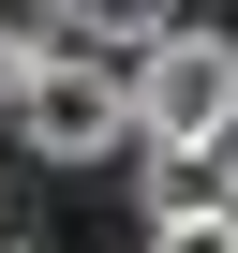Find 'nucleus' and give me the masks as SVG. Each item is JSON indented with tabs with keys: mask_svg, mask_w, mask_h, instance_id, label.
Returning a JSON list of instances; mask_svg holds the SVG:
<instances>
[{
	"mask_svg": "<svg viewBox=\"0 0 238 253\" xmlns=\"http://www.w3.org/2000/svg\"><path fill=\"white\" fill-rule=\"evenodd\" d=\"M164 30H179V0H60V45H89V60H119V75H134Z\"/></svg>",
	"mask_w": 238,
	"mask_h": 253,
	"instance_id": "7ed1b4c3",
	"label": "nucleus"
},
{
	"mask_svg": "<svg viewBox=\"0 0 238 253\" xmlns=\"http://www.w3.org/2000/svg\"><path fill=\"white\" fill-rule=\"evenodd\" d=\"M208 134H238V45L179 15L134 60V149H208Z\"/></svg>",
	"mask_w": 238,
	"mask_h": 253,
	"instance_id": "f03ea898",
	"label": "nucleus"
},
{
	"mask_svg": "<svg viewBox=\"0 0 238 253\" xmlns=\"http://www.w3.org/2000/svg\"><path fill=\"white\" fill-rule=\"evenodd\" d=\"M149 253H238V209H164Z\"/></svg>",
	"mask_w": 238,
	"mask_h": 253,
	"instance_id": "39448f33",
	"label": "nucleus"
},
{
	"mask_svg": "<svg viewBox=\"0 0 238 253\" xmlns=\"http://www.w3.org/2000/svg\"><path fill=\"white\" fill-rule=\"evenodd\" d=\"M149 194H164V209H238V134H208V149H149Z\"/></svg>",
	"mask_w": 238,
	"mask_h": 253,
	"instance_id": "20e7f679",
	"label": "nucleus"
},
{
	"mask_svg": "<svg viewBox=\"0 0 238 253\" xmlns=\"http://www.w3.org/2000/svg\"><path fill=\"white\" fill-rule=\"evenodd\" d=\"M0 119H15L30 164H119L134 149V75L89 45H30V60H0Z\"/></svg>",
	"mask_w": 238,
	"mask_h": 253,
	"instance_id": "f257e3e1",
	"label": "nucleus"
},
{
	"mask_svg": "<svg viewBox=\"0 0 238 253\" xmlns=\"http://www.w3.org/2000/svg\"><path fill=\"white\" fill-rule=\"evenodd\" d=\"M30 45H60V0H0V60H30Z\"/></svg>",
	"mask_w": 238,
	"mask_h": 253,
	"instance_id": "423d86ee",
	"label": "nucleus"
}]
</instances>
